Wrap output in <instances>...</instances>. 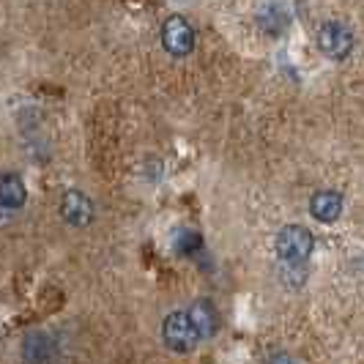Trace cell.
I'll return each mask as SVG.
<instances>
[{"mask_svg":"<svg viewBox=\"0 0 364 364\" xmlns=\"http://www.w3.org/2000/svg\"><path fill=\"white\" fill-rule=\"evenodd\" d=\"M162 340L164 346L170 348V350H176V353H189V350H195L200 343H205L200 326H198V321L192 315V307L173 310L164 315Z\"/></svg>","mask_w":364,"mask_h":364,"instance_id":"cell-1","label":"cell"},{"mask_svg":"<svg viewBox=\"0 0 364 364\" xmlns=\"http://www.w3.org/2000/svg\"><path fill=\"white\" fill-rule=\"evenodd\" d=\"M312 250H315V236L304 225H285L274 238V252L291 269H301L312 255Z\"/></svg>","mask_w":364,"mask_h":364,"instance_id":"cell-2","label":"cell"},{"mask_svg":"<svg viewBox=\"0 0 364 364\" xmlns=\"http://www.w3.org/2000/svg\"><path fill=\"white\" fill-rule=\"evenodd\" d=\"M315 41H318L321 55L328 58V60H346V58H350L353 47H356L353 31L348 28L346 22H340V19H326V22L318 28Z\"/></svg>","mask_w":364,"mask_h":364,"instance_id":"cell-3","label":"cell"},{"mask_svg":"<svg viewBox=\"0 0 364 364\" xmlns=\"http://www.w3.org/2000/svg\"><path fill=\"white\" fill-rule=\"evenodd\" d=\"M162 47L173 58H186L195 50V28L189 25V19L181 14L164 19L162 25Z\"/></svg>","mask_w":364,"mask_h":364,"instance_id":"cell-4","label":"cell"},{"mask_svg":"<svg viewBox=\"0 0 364 364\" xmlns=\"http://www.w3.org/2000/svg\"><path fill=\"white\" fill-rule=\"evenodd\" d=\"M58 356V343L47 331H31L19 346V362L22 364H50Z\"/></svg>","mask_w":364,"mask_h":364,"instance_id":"cell-5","label":"cell"},{"mask_svg":"<svg viewBox=\"0 0 364 364\" xmlns=\"http://www.w3.org/2000/svg\"><path fill=\"white\" fill-rule=\"evenodd\" d=\"M60 217L66 219V225H72V228H85L96 217L93 200L85 192H80V189H69L60 198Z\"/></svg>","mask_w":364,"mask_h":364,"instance_id":"cell-6","label":"cell"},{"mask_svg":"<svg viewBox=\"0 0 364 364\" xmlns=\"http://www.w3.org/2000/svg\"><path fill=\"white\" fill-rule=\"evenodd\" d=\"M25 200H28V186L22 181V176L11 173V170L3 173L0 176V208H3V214L11 217V214L22 211Z\"/></svg>","mask_w":364,"mask_h":364,"instance_id":"cell-7","label":"cell"},{"mask_svg":"<svg viewBox=\"0 0 364 364\" xmlns=\"http://www.w3.org/2000/svg\"><path fill=\"white\" fill-rule=\"evenodd\" d=\"M310 217L321 225H334L343 217V195L334 189H321L310 198Z\"/></svg>","mask_w":364,"mask_h":364,"instance_id":"cell-8","label":"cell"},{"mask_svg":"<svg viewBox=\"0 0 364 364\" xmlns=\"http://www.w3.org/2000/svg\"><path fill=\"white\" fill-rule=\"evenodd\" d=\"M288 9L282 6V3H266L260 11H257V25L266 31V33H272V36H279L285 28H288Z\"/></svg>","mask_w":364,"mask_h":364,"instance_id":"cell-9","label":"cell"},{"mask_svg":"<svg viewBox=\"0 0 364 364\" xmlns=\"http://www.w3.org/2000/svg\"><path fill=\"white\" fill-rule=\"evenodd\" d=\"M173 250H176V255H181V257H195L203 250L200 230H192V228L176 230V236H173Z\"/></svg>","mask_w":364,"mask_h":364,"instance_id":"cell-10","label":"cell"},{"mask_svg":"<svg viewBox=\"0 0 364 364\" xmlns=\"http://www.w3.org/2000/svg\"><path fill=\"white\" fill-rule=\"evenodd\" d=\"M192 315H195V321H198V326H200L203 337L211 340L219 328V315H217V310H214V304L200 299L198 304H192Z\"/></svg>","mask_w":364,"mask_h":364,"instance_id":"cell-11","label":"cell"},{"mask_svg":"<svg viewBox=\"0 0 364 364\" xmlns=\"http://www.w3.org/2000/svg\"><path fill=\"white\" fill-rule=\"evenodd\" d=\"M266 364H299V362L293 359L288 350H274L272 356L266 359Z\"/></svg>","mask_w":364,"mask_h":364,"instance_id":"cell-12","label":"cell"}]
</instances>
